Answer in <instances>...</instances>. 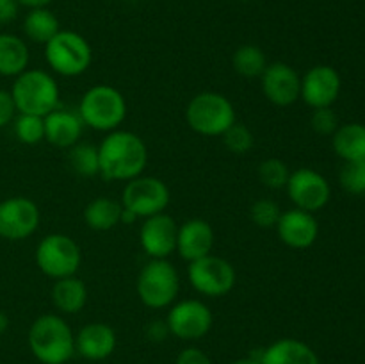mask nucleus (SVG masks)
I'll list each match as a JSON object with an SVG mask.
<instances>
[{"mask_svg": "<svg viewBox=\"0 0 365 364\" xmlns=\"http://www.w3.org/2000/svg\"><path fill=\"white\" fill-rule=\"evenodd\" d=\"M289 175H291V170H289L287 164L282 159H277V157L264 159L259 164V181L267 189H274V191L284 189L287 186Z\"/></svg>", "mask_w": 365, "mask_h": 364, "instance_id": "obj_31", "label": "nucleus"}, {"mask_svg": "<svg viewBox=\"0 0 365 364\" xmlns=\"http://www.w3.org/2000/svg\"><path fill=\"white\" fill-rule=\"evenodd\" d=\"M118 338L110 325L93 321L75 334V353L88 360H103L116 350Z\"/></svg>", "mask_w": 365, "mask_h": 364, "instance_id": "obj_19", "label": "nucleus"}, {"mask_svg": "<svg viewBox=\"0 0 365 364\" xmlns=\"http://www.w3.org/2000/svg\"><path fill=\"white\" fill-rule=\"evenodd\" d=\"M29 348L41 364H66L75 355V334L59 314H41L27 334Z\"/></svg>", "mask_w": 365, "mask_h": 364, "instance_id": "obj_2", "label": "nucleus"}, {"mask_svg": "<svg viewBox=\"0 0 365 364\" xmlns=\"http://www.w3.org/2000/svg\"><path fill=\"white\" fill-rule=\"evenodd\" d=\"M267 57L264 50L257 45H241L232 56V66L235 74L246 79H255L264 74L267 66Z\"/></svg>", "mask_w": 365, "mask_h": 364, "instance_id": "obj_27", "label": "nucleus"}, {"mask_svg": "<svg viewBox=\"0 0 365 364\" xmlns=\"http://www.w3.org/2000/svg\"><path fill=\"white\" fill-rule=\"evenodd\" d=\"M232 364H262L260 363V357L259 355H248V357H241V359H237V360H234V363Z\"/></svg>", "mask_w": 365, "mask_h": 364, "instance_id": "obj_39", "label": "nucleus"}, {"mask_svg": "<svg viewBox=\"0 0 365 364\" xmlns=\"http://www.w3.org/2000/svg\"><path fill=\"white\" fill-rule=\"evenodd\" d=\"M242 2H248V0H242Z\"/></svg>", "mask_w": 365, "mask_h": 364, "instance_id": "obj_41", "label": "nucleus"}, {"mask_svg": "<svg viewBox=\"0 0 365 364\" xmlns=\"http://www.w3.org/2000/svg\"><path fill=\"white\" fill-rule=\"evenodd\" d=\"M11 96L16 111L21 114L43 116L59 107V86L56 79L45 70L27 68L24 74L14 77Z\"/></svg>", "mask_w": 365, "mask_h": 364, "instance_id": "obj_3", "label": "nucleus"}, {"mask_svg": "<svg viewBox=\"0 0 365 364\" xmlns=\"http://www.w3.org/2000/svg\"><path fill=\"white\" fill-rule=\"evenodd\" d=\"M178 223L166 213L145 218L139 228V245L150 259H168L177 252Z\"/></svg>", "mask_w": 365, "mask_h": 364, "instance_id": "obj_15", "label": "nucleus"}, {"mask_svg": "<svg viewBox=\"0 0 365 364\" xmlns=\"http://www.w3.org/2000/svg\"><path fill=\"white\" fill-rule=\"evenodd\" d=\"M278 238L284 245L294 250L310 248L317 241L319 236V223L312 213H307L302 209L284 211L278 220L277 227Z\"/></svg>", "mask_w": 365, "mask_h": 364, "instance_id": "obj_17", "label": "nucleus"}, {"mask_svg": "<svg viewBox=\"0 0 365 364\" xmlns=\"http://www.w3.org/2000/svg\"><path fill=\"white\" fill-rule=\"evenodd\" d=\"M0 32H2V31H0Z\"/></svg>", "mask_w": 365, "mask_h": 364, "instance_id": "obj_42", "label": "nucleus"}, {"mask_svg": "<svg viewBox=\"0 0 365 364\" xmlns=\"http://www.w3.org/2000/svg\"><path fill=\"white\" fill-rule=\"evenodd\" d=\"M50 296L57 310L63 314H77L86 307L89 295L84 280L77 275H71V277L53 280Z\"/></svg>", "mask_w": 365, "mask_h": 364, "instance_id": "obj_22", "label": "nucleus"}, {"mask_svg": "<svg viewBox=\"0 0 365 364\" xmlns=\"http://www.w3.org/2000/svg\"><path fill=\"white\" fill-rule=\"evenodd\" d=\"M16 114L18 111L16 106H14V100L13 96H11V93L6 91V89H0V128L9 125Z\"/></svg>", "mask_w": 365, "mask_h": 364, "instance_id": "obj_35", "label": "nucleus"}, {"mask_svg": "<svg viewBox=\"0 0 365 364\" xmlns=\"http://www.w3.org/2000/svg\"><path fill=\"white\" fill-rule=\"evenodd\" d=\"M260 88L273 106L289 107L299 100L302 77L291 64L277 61L267 64L260 75Z\"/></svg>", "mask_w": 365, "mask_h": 364, "instance_id": "obj_16", "label": "nucleus"}, {"mask_svg": "<svg viewBox=\"0 0 365 364\" xmlns=\"http://www.w3.org/2000/svg\"><path fill=\"white\" fill-rule=\"evenodd\" d=\"M221 141H223L225 148L230 153H235V156H245L255 145V136L250 131L248 125L239 123L235 121L234 125L227 128L221 136Z\"/></svg>", "mask_w": 365, "mask_h": 364, "instance_id": "obj_30", "label": "nucleus"}, {"mask_svg": "<svg viewBox=\"0 0 365 364\" xmlns=\"http://www.w3.org/2000/svg\"><path fill=\"white\" fill-rule=\"evenodd\" d=\"M164 323H166L168 332L177 339L196 341L209 334L214 325V316L205 302L185 298L170 305Z\"/></svg>", "mask_w": 365, "mask_h": 364, "instance_id": "obj_11", "label": "nucleus"}, {"mask_svg": "<svg viewBox=\"0 0 365 364\" xmlns=\"http://www.w3.org/2000/svg\"><path fill=\"white\" fill-rule=\"evenodd\" d=\"M41 211L34 200L27 196H9L0 202V238L7 241H21L38 231Z\"/></svg>", "mask_w": 365, "mask_h": 364, "instance_id": "obj_13", "label": "nucleus"}, {"mask_svg": "<svg viewBox=\"0 0 365 364\" xmlns=\"http://www.w3.org/2000/svg\"><path fill=\"white\" fill-rule=\"evenodd\" d=\"M123 206L121 202L107 196H96L86 206L84 221L91 231L107 232L121 223Z\"/></svg>", "mask_w": 365, "mask_h": 364, "instance_id": "obj_24", "label": "nucleus"}, {"mask_svg": "<svg viewBox=\"0 0 365 364\" xmlns=\"http://www.w3.org/2000/svg\"><path fill=\"white\" fill-rule=\"evenodd\" d=\"M341 75L334 66L316 64L302 77L299 98L312 109L331 107L341 95Z\"/></svg>", "mask_w": 365, "mask_h": 364, "instance_id": "obj_14", "label": "nucleus"}, {"mask_svg": "<svg viewBox=\"0 0 365 364\" xmlns=\"http://www.w3.org/2000/svg\"><path fill=\"white\" fill-rule=\"evenodd\" d=\"M189 128L207 138H221L230 125L237 121L234 103L217 91H202L189 100L185 107Z\"/></svg>", "mask_w": 365, "mask_h": 364, "instance_id": "obj_5", "label": "nucleus"}, {"mask_svg": "<svg viewBox=\"0 0 365 364\" xmlns=\"http://www.w3.org/2000/svg\"><path fill=\"white\" fill-rule=\"evenodd\" d=\"M175 364H212V360L203 350L196 348V346H189V348H184L178 353Z\"/></svg>", "mask_w": 365, "mask_h": 364, "instance_id": "obj_36", "label": "nucleus"}, {"mask_svg": "<svg viewBox=\"0 0 365 364\" xmlns=\"http://www.w3.org/2000/svg\"><path fill=\"white\" fill-rule=\"evenodd\" d=\"M68 164H70L71 171L77 173L78 177H95L100 173L98 146L84 141L75 143L73 146H70Z\"/></svg>", "mask_w": 365, "mask_h": 364, "instance_id": "obj_28", "label": "nucleus"}, {"mask_svg": "<svg viewBox=\"0 0 365 364\" xmlns=\"http://www.w3.org/2000/svg\"><path fill=\"white\" fill-rule=\"evenodd\" d=\"M43 120H45V139L50 145L57 148H70L75 143L81 141L84 123L78 113L57 107Z\"/></svg>", "mask_w": 365, "mask_h": 364, "instance_id": "obj_20", "label": "nucleus"}, {"mask_svg": "<svg viewBox=\"0 0 365 364\" xmlns=\"http://www.w3.org/2000/svg\"><path fill=\"white\" fill-rule=\"evenodd\" d=\"M82 123L98 132H113L127 118V100L120 89L109 84H96L82 95L78 103Z\"/></svg>", "mask_w": 365, "mask_h": 364, "instance_id": "obj_4", "label": "nucleus"}, {"mask_svg": "<svg viewBox=\"0 0 365 364\" xmlns=\"http://www.w3.org/2000/svg\"><path fill=\"white\" fill-rule=\"evenodd\" d=\"M334 152L342 161H364L365 159V125L346 123L339 125L331 136Z\"/></svg>", "mask_w": 365, "mask_h": 364, "instance_id": "obj_25", "label": "nucleus"}, {"mask_svg": "<svg viewBox=\"0 0 365 364\" xmlns=\"http://www.w3.org/2000/svg\"><path fill=\"white\" fill-rule=\"evenodd\" d=\"M21 29H24L25 38L31 39L32 43H41V45H46L61 31L59 20L48 7L29 9Z\"/></svg>", "mask_w": 365, "mask_h": 364, "instance_id": "obj_26", "label": "nucleus"}, {"mask_svg": "<svg viewBox=\"0 0 365 364\" xmlns=\"http://www.w3.org/2000/svg\"><path fill=\"white\" fill-rule=\"evenodd\" d=\"M280 216V206L271 198H259L250 207V220L259 228H274Z\"/></svg>", "mask_w": 365, "mask_h": 364, "instance_id": "obj_33", "label": "nucleus"}, {"mask_svg": "<svg viewBox=\"0 0 365 364\" xmlns=\"http://www.w3.org/2000/svg\"><path fill=\"white\" fill-rule=\"evenodd\" d=\"M14 136L24 145H38L45 139V120L36 114L18 113L13 120Z\"/></svg>", "mask_w": 365, "mask_h": 364, "instance_id": "obj_29", "label": "nucleus"}, {"mask_svg": "<svg viewBox=\"0 0 365 364\" xmlns=\"http://www.w3.org/2000/svg\"><path fill=\"white\" fill-rule=\"evenodd\" d=\"M187 280L196 293L210 298L225 296L234 289L237 273L232 263L220 256H209L189 263Z\"/></svg>", "mask_w": 365, "mask_h": 364, "instance_id": "obj_10", "label": "nucleus"}, {"mask_svg": "<svg viewBox=\"0 0 365 364\" xmlns=\"http://www.w3.org/2000/svg\"><path fill=\"white\" fill-rule=\"evenodd\" d=\"M7 325H9V320H7L6 314L0 313V334H2V332H6Z\"/></svg>", "mask_w": 365, "mask_h": 364, "instance_id": "obj_40", "label": "nucleus"}, {"mask_svg": "<svg viewBox=\"0 0 365 364\" xmlns=\"http://www.w3.org/2000/svg\"><path fill=\"white\" fill-rule=\"evenodd\" d=\"M100 173L106 181L128 182L139 177L148 163V148L141 136L116 128L98 145Z\"/></svg>", "mask_w": 365, "mask_h": 364, "instance_id": "obj_1", "label": "nucleus"}, {"mask_svg": "<svg viewBox=\"0 0 365 364\" xmlns=\"http://www.w3.org/2000/svg\"><path fill=\"white\" fill-rule=\"evenodd\" d=\"M45 59L50 70L63 77H78L93 61L88 39L75 31H59L45 45Z\"/></svg>", "mask_w": 365, "mask_h": 364, "instance_id": "obj_8", "label": "nucleus"}, {"mask_svg": "<svg viewBox=\"0 0 365 364\" xmlns=\"http://www.w3.org/2000/svg\"><path fill=\"white\" fill-rule=\"evenodd\" d=\"M339 182H341L342 189L349 195H365V159L346 161L339 171Z\"/></svg>", "mask_w": 365, "mask_h": 364, "instance_id": "obj_32", "label": "nucleus"}, {"mask_svg": "<svg viewBox=\"0 0 365 364\" xmlns=\"http://www.w3.org/2000/svg\"><path fill=\"white\" fill-rule=\"evenodd\" d=\"M285 189L296 209L312 214L324 209L331 198L330 182L314 168H298L291 171Z\"/></svg>", "mask_w": 365, "mask_h": 364, "instance_id": "obj_12", "label": "nucleus"}, {"mask_svg": "<svg viewBox=\"0 0 365 364\" xmlns=\"http://www.w3.org/2000/svg\"><path fill=\"white\" fill-rule=\"evenodd\" d=\"M53 0H16L20 7H27V9H39V7H48Z\"/></svg>", "mask_w": 365, "mask_h": 364, "instance_id": "obj_38", "label": "nucleus"}, {"mask_svg": "<svg viewBox=\"0 0 365 364\" xmlns=\"http://www.w3.org/2000/svg\"><path fill=\"white\" fill-rule=\"evenodd\" d=\"M214 248V228L203 218H191L178 225L177 252L182 259L192 263L196 259L212 253Z\"/></svg>", "mask_w": 365, "mask_h": 364, "instance_id": "obj_18", "label": "nucleus"}, {"mask_svg": "<svg viewBox=\"0 0 365 364\" xmlns=\"http://www.w3.org/2000/svg\"><path fill=\"white\" fill-rule=\"evenodd\" d=\"M310 125L314 131L321 136H334V132L339 128V116L331 107H321V109H314L312 116H310Z\"/></svg>", "mask_w": 365, "mask_h": 364, "instance_id": "obj_34", "label": "nucleus"}, {"mask_svg": "<svg viewBox=\"0 0 365 364\" xmlns=\"http://www.w3.org/2000/svg\"><path fill=\"white\" fill-rule=\"evenodd\" d=\"M36 266L52 280L77 275L82 264V250L78 243L68 234L53 232L38 243L34 252Z\"/></svg>", "mask_w": 365, "mask_h": 364, "instance_id": "obj_7", "label": "nucleus"}, {"mask_svg": "<svg viewBox=\"0 0 365 364\" xmlns=\"http://www.w3.org/2000/svg\"><path fill=\"white\" fill-rule=\"evenodd\" d=\"M16 0H0V25L14 20L18 14Z\"/></svg>", "mask_w": 365, "mask_h": 364, "instance_id": "obj_37", "label": "nucleus"}, {"mask_svg": "<svg viewBox=\"0 0 365 364\" xmlns=\"http://www.w3.org/2000/svg\"><path fill=\"white\" fill-rule=\"evenodd\" d=\"M262 364H321L316 350L302 339L282 338L259 353Z\"/></svg>", "mask_w": 365, "mask_h": 364, "instance_id": "obj_21", "label": "nucleus"}, {"mask_svg": "<svg viewBox=\"0 0 365 364\" xmlns=\"http://www.w3.org/2000/svg\"><path fill=\"white\" fill-rule=\"evenodd\" d=\"M171 193L166 182L159 177H139L132 178L125 184L121 193V206L130 211L135 218H150L164 213L170 206Z\"/></svg>", "mask_w": 365, "mask_h": 364, "instance_id": "obj_9", "label": "nucleus"}, {"mask_svg": "<svg viewBox=\"0 0 365 364\" xmlns=\"http://www.w3.org/2000/svg\"><path fill=\"white\" fill-rule=\"evenodd\" d=\"M31 54L25 39L20 36L0 32V75L18 77L29 68Z\"/></svg>", "mask_w": 365, "mask_h": 364, "instance_id": "obj_23", "label": "nucleus"}, {"mask_svg": "<svg viewBox=\"0 0 365 364\" xmlns=\"http://www.w3.org/2000/svg\"><path fill=\"white\" fill-rule=\"evenodd\" d=\"M135 291L148 309H166L177 302L180 275L168 259H150L139 271Z\"/></svg>", "mask_w": 365, "mask_h": 364, "instance_id": "obj_6", "label": "nucleus"}]
</instances>
